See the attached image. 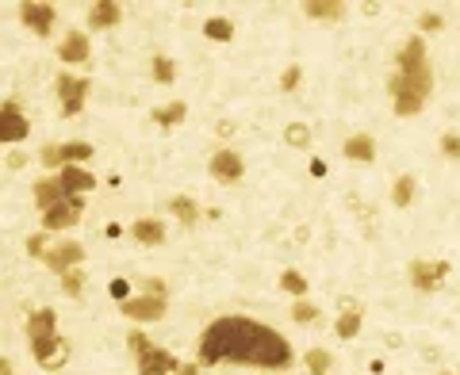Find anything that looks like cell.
<instances>
[{"instance_id":"5","label":"cell","mask_w":460,"mask_h":375,"mask_svg":"<svg viewBox=\"0 0 460 375\" xmlns=\"http://www.w3.org/2000/svg\"><path fill=\"white\" fill-rule=\"evenodd\" d=\"M119 311H123V318H130V322H162L169 303L162 295H130L127 303H119Z\"/></svg>"},{"instance_id":"31","label":"cell","mask_w":460,"mask_h":375,"mask_svg":"<svg viewBox=\"0 0 460 375\" xmlns=\"http://www.w3.org/2000/svg\"><path fill=\"white\" fill-rule=\"evenodd\" d=\"M127 349H130V356H135V360H142V356L154 349V345H150V337H146L142 330H130V333H127Z\"/></svg>"},{"instance_id":"30","label":"cell","mask_w":460,"mask_h":375,"mask_svg":"<svg viewBox=\"0 0 460 375\" xmlns=\"http://www.w3.org/2000/svg\"><path fill=\"white\" fill-rule=\"evenodd\" d=\"M280 292H288V295L303 299V295H307V279L299 276V272H292V268H288L284 276H280Z\"/></svg>"},{"instance_id":"33","label":"cell","mask_w":460,"mask_h":375,"mask_svg":"<svg viewBox=\"0 0 460 375\" xmlns=\"http://www.w3.org/2000/svg\"><path fill=\"white\" fill-rule=\"evenodd\" d=\"M299 77H303V69L292 62L284 73H280V88H284V92H296V88H299Z\"/></svg>"},{"instance_id":"20","label":"cell","mask_w":460,"mask_h":375,"mask_svg":"<svg viewBox=\"0 0 460 375\" xmlns=\"http://www.w3.org/2000/svg\"><path fill=\"white\" fill-rule=\"evenodd\" d=\"M169 211H173V219L181 222V226H196V222H200V207H196L189 195H173V200H169Z\"/></svg>"},{"instance_id":"36","label":"cell","mask_w":460,"mask_h":375,"mask_svg":"<svg viewBox=\"0 0 460 375\" xmlns=\"http://www.w3.org/2000/svg\"><path fill=\"white\" fill-rule=\"evenodd\" d=\"M418 27H422V31H426V35H434V31H441V27H445V20H441L437 12H426V16H422V20H418Z\"/></svg>"},{"instance_id":"28","label":"cell","mask_w":460,"mask_h":375,"mask_svg":"<svg viewBox=\"0 0 460 375\" xmlns=\"http://www.w3.org/2000/svg\"><path fill=\"white\" fill-rule=\"evenodd\" d=\"M303 360H307V371H311V375H330V368H334V356L326 349H311Z\"/></svg>"},{"instance_id":"38","label":"cell","mask_w":460,"mask_h":375,"mask_svg":"<svg viewBox=\"0 0 460 375\" xmlns=\"http://www.w3.org/2000/svg\"><path fill=\"white\" fill-rule=\"evenodd\" d=\"M27 165V154L23 149H12V154H8V168H23Z\"/></svg>"},{"instance_id":"44","label":"cell","mask_w":460,"mask_h":375,"mask_svg":"<svg viewBox=\"0 0 460 375\" xmlns=\"http://www.w3.org/2000/svg\"><path fill=\"white\" fill-rule=\"evenodd\" d=\"M449 375H453V371H449Z\"/></svg>"},{"instance_id":"8","label":"cell","mask_w":460,"mask_h":375,"mask_svg":"<svg viewBox=\"0 0 460 375\" xmlns=\"http://www.w3.org/2000/svg\"><path fill=\"white\" fill-rule=\"evenodd\" d=\"M27 134H31V123H27L20 104H16V100H4V104H0V142H23Z\"/></svg>"},{"instance_id":"25","label":"cell","mask_w":460,"mask_h":375,"mask_svg":"<svg viewBox=\"0 0 460 375\" xmlns=\"http://www.w3.org/2000/svg\"><path fill=\"white\" fill-rule=\"evenodd\" d=\"M150 77L154 84H173L176 81V65L165 58V54H154V62H150Z\"/></svg>"},{"instance_id":"42","label":"cell","mask_w":460,"mask_h":375,"mask_svg":"<svg viewBox=\"0 0 460 375\" xmlns=\"http://www.w3.org/2000/svg\"><path fill=\"white\" fill-rule=\"evenodd\" d=\"M311 176H326V161H322V157H315V161H311Z\"/></svg>"},{"instance_id":"29","label":"cell","mask_w":460,"mask_h":375,"mask_svg":"<svg viewBox=\"0 0 460 375\" xmlns=\"http://www.w3.org/2000/svg\"><path fill=\"white\" fill-rule=\"evenodd\" d=\"M284 142L292 149H307V146H311V127H307V123H288L284 127Z\"/></svg>"},{"instance_id":"6","label":"cell","mask_w":460,"mask_h":375,"mask_svg":"<svg viewBox=\"0 0 460 375\" xmlns=\"http://www.w3.org/2000/svg\"><path fill=\"white\" fill-rule=\"evenodd\" d=\"M84 260V246L81 241H58V246H50L43 253V265L50 272H58V276H65L69 268H81Z\"/></svg>"},{"instance_id":"13","label":"cell","mask_w":460,"mask_h":375,"mask_svg":"<svg viewBox=\"0 0 460 375\" xmlns=\"http://www.w3.org/2000/svg\"><path fill=\"white\" fill-rule=\"evenodd\" d=\"M89 35L84 31H69L62 39V46H58V58L65 62V65H81V62H89Z\"/></svg>"},{"instance_id":"22","label":"cell","mask_w":460,"mask_h":375,"mask_svg":"<svg viewBox=\"0 0 460 375\" xmlns=\"http://www.w3.org/2000/svg\"><path fill=\"white\" fill-rule=\"evenodd\" d=\"M184 115H189V108H184L181 100L154 108V123H157V127H181V123H184Z\"/></svg>"},{"instance_id":"27","label":"cell","mask_w":460,"mask_h":375,"mask_svg":"<svg viewBox=\"0 0 460 375\" xmlns=\"http://www.w3.org/2000/svg\"><path fill=\"white\" fill-rule=\"evenodd\" d=\"M292 322H299V325L322 322V311H318L315 303H307V299H296V303H292Z\"/></svg>"},{"instance_id":"26","label":"cell","mask_w":460,"mask_h":375,"mask_svg":"<svg viewBox=\"0 0 460 375\" xmlns=\"http://www.w3.org/2000/svg\"><path fill=\"white\" fill-rule=\"evenodd\" d=\"M203 35H208L211 42H230L234 39V23L223 20V16H211V20L203 23Z\"/></svg>"},{"instance_id":"15","label":"cell","mask_w":460,"mask_h":375,"mask_svg":"<svg viewBox=\"0 0 460 375\" xmlns=\"http://www.w3.org/2000/svg\"><path fill=\"white\" fill-rule=\"evenodd\" d=\"M123 20V8L116 4V0H100V4L89 8V27L92 31H108V27H116Z\"/></svg>"},{"instance_id":"11","label":"cell","mask_w":460,"mask_h":375,"mask_svg":"<svg viewBox=\"0 0 460 375\" xmlns=\"http://www.w3.org/2000/svg\"><path fill=\"white\" fill-rule=\"evenodd\" d=\"M58 184H62L65 200H69V195H84V192H92V188H96V176L84 173L81 165H65L62 173H58Z\"/></svg>"},{"instance_id":"37","label":"cell","mask_w":460,"mask_h":375,"mask_svg":"<svg viewBox=\"0 0 460 375\" xmlns=\"http://www.w3.org/2000/svg\"><path fill=\"white\" fill-rule=\"evenodd\" d=\"M111 295H116L119 303H127V299H130V284H127V279H116V284H111Z\"/></svg>"},{"instance_id":"21","label":"cell","mask_w":460,"mask_h":375,"mask_svg":"<svg viewBox=\"0 0 460 375\" xmlns=\"http://www.w3.org/2000/svg\"><path fill=\"white\" fill-rule=\"evenodd\" d=\"M334 333L342 337V341H353V337L361 333V311H357L353 303H345V311H342V318H337Z\"/></svg>"},{"instance_id":"23","label":"cell","mask_w":460,"mask_h":375,"mask_svg":"<svg viewBox=\"0 0 460 375\" xmlns=\"http://www.w3.org/2000/svg\"><path fill=\"white\" fill-rule=\"evenodd\" d=\"M415 195H418L415 176H410V173H403L399 180H396V188H391V203H396V207H410V203H415Z\"/></svg>"},{"instance_id":"10","label":"cell","mask_w":460,"mask_h":375,"mask_svg":"<svg viewBox=\"0 0 460 375\" xmlns=\"http://www.w3.org/2000/svg\"><path fill=\"white\" fill-rule=\"evenodd\" d=\"M449 276V265L445 260H415L407 268V279L418 287V292H437V284Z\"/></svg>"},{"instance_id":"14","label":"cell","mask_w":460,"mask_h":375,"mask_svg":"<svg viewBox=\"0 0 460 375\" xmlns=\"http://www.w3.org/2000/svg\"><path fill=\"white\" fill-rule=\"evenodd\" d=\"M303 16L322 20V23H337V20H345V16H349V4H342V0H307Z\"/></svg>"},{"instance_id":"41","label":"cell","mask_w":460,"mask_h":375,"mask_svg":"<svg viewBox=\"0 0 460 375\" xmlns=\"http://www.w3.org/2000/svg\"><path fill=\"white\" fill-rule=\"evenodd\" d=\"M215 130H219V138H230V134H234V123H227V119H219V127H215Z\"/></svg>"},{"instance_id":"39","label":"cell","mask_w":460,"mask_h":375,"mask_svg":"<svg viewBox=\"0 0 460 375\" xmlns=\"http://www.w3.org/2000/svg\"><path fill=\"white\" fill-rule=\"evenodd\" d=\"M146 292H150V295H162V299H165V284H162V279H146Z\"/></svg>"},{"instance_id":"19","label":"cell","mask_w":460,"mask_h":375,"mask_svg":"<svg viewBox=\"0 0 460 375\" xmlns=\"http://www.w3.org/2000/svg\"><path fill=\"white\" fill-rule=\"evenodd\" d=\"M138 246H162L165 241V222L162 219H138L135 226H130Z\"/></svg>"},{"instance_id":"34","label":"cell","mask_w":460,"mask_h":375,"mask_svg":"<svg viewBox=\"0 0 460 375\" xmlns=\"http://www.w3.org/2000/svg\"><path fill=\"white\" fill-rule=\"evenodd\" d=\"M441 154L449 161H460V134H441Z\"/></svg>"},{"instance_id":"1","label":"cell","mask_w":460,"mask_h":375,"mask_svg":"<svg viewBox=\"0 0 460 375\" xmlns=\"http://www.w3.org/2000/svg\"><path fill=\"white\" fill-rule=\"evenodd\" d=\"M223 360L253 364L261 371H288L296 356L288 337L276 333L272 325L246 314H227V318H215L208 333L200 337V368H215Z\"/></svg>"},{"instance_id":"16","label":"cell","mask_w":460,"mask_h":375,"mask_svg":"<svg viewBox=\"0 0 460 375\" xmlns=\"http://www.w3.org/2000/svg\"><path fill=\"white\" fill-rule=\"evenodd\" d=\"M31 192H35V207H39V211H50V207H58V203L65 200L58 176H43V180H35Z\"/></svg>"},{"instance_id":"35","label":"cell","mask_w":460,"mask_h":375,"mask_svg":"<svg viewBox=\"0 0 460 375\" xmlns=\"http://www.w3.org/2000/svg\"><path fill=\"white\" fill-rule=\"evenodd\" d=\"M46 249H50V246H46V230H39V233H31V238H27V253H31V257L43 260Z\"/></svg>"},{"instance_id":"12","label":"cell","mask_w":460,"mask_h":375,"mask_svg":"<svg viewBox=\"0 0 460 375\" xmlns=\"http://www.w3.org/2000/svg\"><path fill=\"white\" fill-rule=\"evenodd\" d=\"M176 368H181V364H176V356L169 352V349H150L142 360H138V375H173Z\"/></svg>"},{"instance_id":"40","label":"cell","mask_w":460,"mask_h":375,"mask_svg":"<svg viewBox=\"0 0 460 375\" xmlns=\"http://www.w3.org/2000/svg\"><path fill=\"white\" fill-rule=\"evenodd\" d=\"M173 375H200V364H181Z\"/></svg>"},{"instance_id":"24","label":"cell","mask_w":460,"mask_h":375,"mask_svg":"<svg viewBox=\"0 0 460 375\" xmlns=\"http://www.w3.org/2000/svg\"><path fill=\"white\" fill-rule=\"evenodd\" d=\"M58 154H62V168L65 165H84L92 157V146L89 142H65V146H58Z\"/></svg>"},{"instance_id":"43","label":"cell","mask_w":460,"mask_h":375,"mask_svg":"<svg viewBox=\"0 0 460 375\" xmlns=\"http://www.w3.org/2000/svg\"><path fill=\"white\" fill-rule=\"evenodd\" d=\"M0 375H16V368H12V364H8V360H4V356H0Z\"/></svg>"},{"instance_id":"9","label":"cell","mask_w":460,"mask_h":375,"mask_svg":"<svg viewBox=\"0 0 460 375\" xmlns=\"http://www.w3.org/2000/svg\"><path fill=\"white\" fill-rule=\"evenodd\" d=\"M208 173H211V180H219V184H238L242 176H246V161H242V154H234V149H219L208 161Z\"/></svg>"},{"instance_id":"4","label":"cell","mask_w":460,"mask_h":375,"mask_svg":"<svg viewBox=\"0 0 460 375\" xmlns=\"http://www.w3.org/2000/svg\"><path fill=\"white\" fill-rule=\"evenodd\" d=\"M81 214H84V200H81V195H69V200L58 203V207L43 211V230L46 233L69 230V226H77V222H81Z\"/></svg>"},{"instance_id":"32","label":"cell","mask_w":460,"mask_h":375,"mask_svg":"<svg viewBox=\"0 0 460 375\" xmlns=\"http://www.w3.org/2000/svg\"><path fill=\"white\" fill-rule=\"evenodd\" d=\"M62 287H65V295L77 299V295L84 292V272H81V268H69V272L62 276Z\"/></svg>"},{"instance_id":"7","label":"cell","mask_w":460,"mask_h":375,"mask_svg":"<svg viewBox=\"0 0 460 375\" xmlns=\"http://www.w3.org/2000/svg\"><path fill=\"white\" fill-rule=\"evenodd\" d=\"M20 20L31 35H50L54 31V20H58V12H54V4H43V0H23L20 4Z\"/></svg>"},{"instance_id":"2","label":"cell","mask_w":460,"mask_h":375,"mask_svg":"<svg viewBox=\"0 0 460 375\" xmlns=\"http://www.w3.org/2000/svg\"><path fill=\"white\" fill-rule=\"evenodd\" d=\"M388 92H391V104H396V115L410 119V115H418V111H422L426 96L434 92V69H430L426 42H422V39H407V42H403L399 69L391 73Z\"/></svg>"},{"instance_id":"3","label":"cell","mask_w":460,"mask_h":375,"mask_svg":"<svg viewBox=\"0 0 460 375\" xmlns=\"http://www.w3.org/2000/svg\"><path fill=\"white\" fill-rule=\"evenodd\" d=\"M89 88H92L89 77H73V73H62V77H58V104H62V115L65 119H73L84 108Z\"/></svg>"},{"instance_id":"17","label":"cell","mask_w":460,"mask_h":375,"mask_svg":"<svg viewBox=\"0 0 460 375\" xmlns=\"http://www.w3.org/2000/svg\"><path fill=\"white\" fill-rule=\"evenodd\" d=\"M58 314L50 311V306H43V311H35L31 318H27V337L31 341H46V337H58Z\"/></svg>"},{"instance_id":"18","label":"cell","mask_w":460,"mask_h":375,"mask_svg":"<svg viewBox=\"0 0 460 375\" xmlns=\"http://www.w3.org/2000/svg\"><path fill=\"white\" fill-rule=\"evenodd\" d=\"M342 154L349 157V161L369 165V161H376V142H372V134H353V138H345Z\"/></svg>"}]
</instances>
